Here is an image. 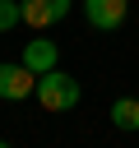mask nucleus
Wrapping results in <instances>:
<instances>
[{
    "mask_svg": "<svg viewBox=\"0 0 139 148\" xmlns=\"http://www.w3.org/2000/svg\"><path fill=\"white\" fill-rule=\"evenodd\" d=\"M79 79H70L65 69H46V74H37V102L46 106V111H74L79 106Z\"/></svg>",
    "mask_w": 139,
    "mask_h": 148,
    "instance_id": "nucleus-1",
    "label": "nucleus"
},
{
    "mask_svg": "<svg viewBox=\"0 0 139 148\" xmlns=\"http://www.w3.org/2000/svg\"><path fill=\"white\" fill-rule=\"evenodd\" d=\"M0 97L5 102H23V97H37V74L19 60V65H0Z\"/></svg>",
    "mask_w": 139,
    "mask_h": 148,
    "instance_id": "nucleus-2",
    "label": "nucleus"
},
{
    "mask_svg": "<svg viewBox=\"0 0 139 148\" xmlns=\"http://www.w3.org/2000/svg\"><path fill=\"white\" fill-rule=\"evenodd\" d=\"M83 14H88V23H93L97 32H116V28L125 23L130 5H125V0H83Z\"/></svg>",
    "mask_w": 139,
    "mask_h": 148,
    "instance_id": "nucleus-3",
    "label": "nucleus"
},
{
    "mask_svg": "<svg viewBox=\"0 0 139 148\" xmlns=\"http://www.w3.org/2000/svg\"><path fill=\"white\" fill-rule=\"evenodd\" d=\"M65 14H70V0H23V23L37 28V32H46L51 23H60Z\"/></svg>",
    "mask_w": 139,
    "mask_h": 148,
    "instance_id": "nucleus-4",
    "label": "nucleus"
},
{
    "mask_svg": "<svg viewBox=\"0 0 139 148\" xmlns=\"http://www.w3.org/2000/svg\"><path fill=\"white\" fill-rule=\"evenodd\" d=\"M23 65H28L32 74H46V69H60V51H56V42H46V37L28 42V46H23Z\"/></svg>",
    "mask_w": 139,
    "mask_h": 148,
    "instance_id": "nucleus-5",
    "label": "nucleus"
},
{
    "mask_svg": "<svg viewBox=\"0 0 139 148\" xmlns=\"http://www.w3.org/2000/svg\"><path fill=\"white\" fill-rule=\"evenodd\" d=\"M111 125L116 130H139V97H116L111 102Z\"/></svg>",
    "mask_w": 139,
    "mask_h": 148,
    "instance_id": "nucleus-6",
    "label": "nucleus"
},
{
    "mask_svg": "<svg viewBox=\"0 0 139 148\" xmlns=\"http://www.w3.org/2000/svg\"><path fill=\"white\" fill-rule=\"evenodd\" d=\"M23 23V0H0V32H14Z\"/></svg>",
    "mask_w": 139,
    "mask_h": 148,
    "instance_id": "nucleus-7",
    "label": "nucleus"
},
{
    "mask_svg": "<svg viewBox=\"0 0 139 148\" xmlns=\"http://www.w3.org/2000/svg\"><path fill=\"white\" fill-rule=\"evenodd\" d=\"M0 148H9V143H5V139H0Z\"/></svg>",
    "mask_w": 139,
    "mask_h": 148,
    "instance_id": "nucleus-8",
    "label": "nucleus"
}]
</instances>
